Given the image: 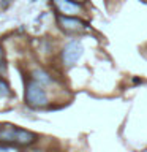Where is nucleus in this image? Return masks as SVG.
Returning <instances> with one entry per match:
<instances>
[{
	"label": "nucleus",
	"mask_w": 147,
	"mask_h": 152,
	"mask_svg": "<svg viewBox=\"0 0 147 152\" xmlns=\"http://www.w3.org/2000/svg\"><path fill=\"white\" fill-rule=\"evenodd\" d=\"M36 141V135L32 132L25 130V128L14 127L11 124H5L0 125V142L11 146H30Z\"/></svg>",
	"instance_id": "f257e3e1"
},
{
	"label": "nucleus",
	"mask_w": 147,
	"mask_h": 152,
	"mask_svg": "<svg viewBox=\"0 0 147 152\" xmlns=\"http://www.w3.org/2000/svg\"><path fill=\"white\" fill-rule=\"evenodd\" d=\"M49 98H47V94L44 90V86H41L36 81H27L25 83V103L30 108H44Z\"/></svg>",
	"instance_id": "f03ea898"
},
{
	"label": "nucleus",
	"mask_w": 147,
	"mask_h": 152,
	"mask_svg": "<svg viewBox=\"0 0 147 152\" xmlns=\"http://www.w3.org/2000/svg\"><path fill=\"white\" fill-rule=\"evenodd\" d=\"M57 24L70 37L82 35V33H85L89 30V24L84 22L82 19L76 18V16H62V14H59L57 16Z\"/></svg>",
	"instance_id": "7ed1b4c3"
},
{
	"label": "nucleus",
	"mask_w": 147,
	"mask_h": 152,
	"mask_svg": "<svg viewBox=\"0 0 147 152\" xmlns=\"http://www.w3.org/2000/svg\"><path fill=\"white\" fill-rule=\"evenodd\" d=\"M82 51H84V49H82V45H81L78 40L68 41V43L63 46V49H62V62H63L66 66L74 65L76 62L81 59Z\"/></svg>",
	"instance_id": "20e7f679"
},
{
	"label": "nucleus",
	"mask_w": 147,
	"mask_h": 152,
	"mask_svg": "<svg viewBox=\"0 0 147 152\" xmlns=\"http://www.w3.org/2000/svg\"><path fill=\"white\" fill-rule=\"evenodd\" d=\"M52 5L62 16H78L82 13V7L74 0H52Z\"/></svg>",
	"instance_id": "39448f33"
},
{
	"label": "nucleus",
	"mask_w": 147,
	"mask_h": 152,
	"mask_svg": "<svg viewBox=\"0 0 147 152\" xmlns=\"http://www.w3.org/2000/svg\"><path fill=\"white\" fill-rule=\"evenodd\" d=\"M32 79L33 81H36V83H40L41 86H49L52 81V76L49 75V73H46L44 70H35L32 73Z\"/></svg>",
	"instance_id": "423d86ee"
},
{
	"label": "nucleus",
	"mask_w": 147,
	"mask_h": 152,
	"mask_svg": "<svg viewBox=\"0 0 147 152\" xmlns=\"http://www.w3.org/2000/svg\"><path fill=\"white\" fill-rule=\"evenodd\" d=\"M7 95H9V86L5 79L0 78V98L2 97H7Z\"/></svg>",
	"instance_id": "0eeeda50"
},
{
	"label": "nucleus",
	"mask_w": 147,
	"mask_h": 152,
	"mask_svg": "<svg viewBox=\"0 0 147 152\" xmlns=\"http://www.w3.org/2000/svg\"><path fill=\"white\" fill-rule=\"evenodd\" d=\"M5 68V52L2 49V46H0V70Z\"/></svg>",
	"instance_id": "6e6552de"
},
{
	"label": "nucleus",
	"mask_w": 147,
	"mask_h": 152,
	"mask_svg": "<svg viewBox=\"0 0 147 152\" xmlns=\"http://www.w3.org/2000/svg\"><path fill=\"white\" fill-rule=\"evenodd\" d=\"M74 2H79V3H82V2H85V0H74Z\"/></svg>",
	"instance_id": "1a4fd4ad"
},
{
	"label": "nucleus",
	"mask_w": 147,
	"mask_h": 152,
	"mask_svg": "<svg viewBox=\"0 0 147 152\" xmlns=\"http://www.w3.org/2000/svg\"><path fill=\"white\" fill-rule=\"evenodd\" d=\"M141 2H144V3H147V0H141Z\"/></svg>",
	"instance_id": "9d476101"
}]
</instances>
